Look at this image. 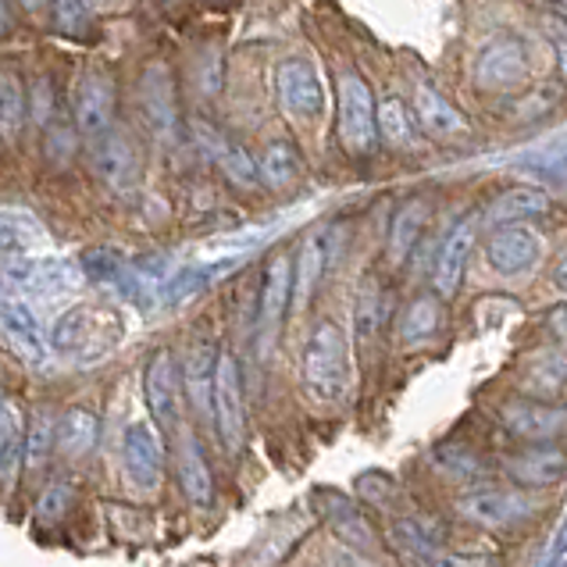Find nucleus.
<instances>
[{
  "label": "nucleus",
  "instance_id": "obj_44",
  "mask_svg": "<svg viewBox=\"0 0 567 567\" xmlns=\"http://www.w3.org/2000/svg\"><path fill=\"white\" fill-rule=\"evenodd\" d=\"M546 29H549V40H554L560 75H564V83H567V25H560L557 19H546Z\"/></svg>",
  "mask_w": 567,
  "mask_h": 567
},
{
  "label": "nucleus",
  "instance_id": "obj_32",
  "mask_svg": "<svg viewBox=\"0 0 567 567\" xmlns=\"http://www.w3.org/2000/svg\"><path fill=\"white\" fill-rule=\"evenodd\" d=\"M257 175H261L265 186H271V189L293 186L300 179V154L293 151V143H286V140L268 143L265 157L257 161Z\"/></svg>",
  "mask_w": 567,
  "mask_h": 567
},
{
  "label": "nucleus",
  "instance_id": "obj_46",
  "mask_svg": "<svg viewBox=\"0 0 567 567\" xmlns=\"http://www.w3.org/2000/svg\"><path fill=\"white\" fill-rule=\"evenodd\" d=\"M86 8H93V11H122L128 0H83Z\"/></svg>",
  "mask_w": 567,
  "mask_h": 567
},
{
  "label": "nucleus",
  "instance_id": "obj_8",
  "mask_svg": "<svg viewBox=\"0 0 567 567\" xmlns=\"http://www.w3.org/2000/svg\"><path fill=\"white\" fill-rule=\"evenodd\" d=\"M499 417H504V425L522 443H554L567 432V411L549 400H536V396L507 403V408L499 411Z\"/></svg>",
  "mask_w": 567,
  "mask_h": 567
},
{
  "label": "nucleus",
  "instance_id": "obj_23",
  "mask_svg": "<svg viewBox=\"0 0 567 567\" xmlns=\"http://www.w3.org/2000/svg\"><path fill=\"white\" fill-rule=\"evenodd\" d=\"M329 254H332L329 250V233H315V236L303 239V247L297 254V268H293V303L297 307L311 303L321 275H326Z\"/></svg>",
  "mask_w": 567,
  "mask_h": 567
},
{
  "label": "nucleus",
  "instance_id": "obj_20",
  "mask_svg": "<svg viewBox=\"0 0 567 567\" xmlns=\"http://www.w3.org/2000/svg\"><path fill=\"white\" fill-rule=\"evenodd\" d=\"M321 511H326V522L332 525V532L343 543L358 546V549H375L379 546L375 528H371V522L361 514V507L350 504L343 493H321Z\"/></svg>",
  "mask_w": 567,
  "mask_h": 567
},
{
  "label": "nucleus",
  "instance_id": "obj_9",
  "mask_svg": "<svg viewBox=\"0 0 567 567\" xmlns=\"http://www.w3.org/2000/svg\"><path fill=\"white\" fill-rule=\"evenodd\" d=\"M93 172L104 186L128 193L140 179V151L128 133L107 128L104 136H96L93 143Z\"/></svg>",
  "mask_w": 567,
  "mask_h": 567
},
{
  "label": "nucleus",
  "instance_id": "obj_47",
  "mask_svg": "<svg viewBox=\"0 0 567 567\" xmlns=\"http://www.w3.org/2000/svg\"><path fill=\"white\" fill-rule=\"evenodd\" d=\"M554 282H557V289H564V293H567V257H564V261L557 265V271H554Z\"/></svg>",
  "mask_w": 567,
  "mask_h": 567
},
{
  "label": "nucleus",
  "instance_id": "obj_3",
  "mask_svg": "<svg viewBox=\"0 0 567 567\" xmlns=\"http://www.w3.org/2000/svg\"><path fill=\"white\" fill-rule=\"evenodd\" d=\"M379 136L375 96L358 72L339 75V140L350 154H371Z\"/></svg>",
  "mask_w": 567,
  "mask_h": 567
},
{
  "label": "nucleus",
  "instance_id": "obj_13",
  "mask_svg": "<svg viewBox=\"0 0 567 567\" xmlns=\"http://www.w3.org/2000/svg\"><path fill=\"white\" fill-rule=\"evenodd\" d=\"M75 128L83 136H104L115 128V83L104 72H86L75 90Z\"/></svg>",
  "mask_w": 567,
  "mask_h": 567
},
{
  "label": "nucleus",
  "instance_id": "obj_28",
  "mask_svg": "<svg viewBox=\"0 0 567 567\" xmlns=\"http://www.w3.org/2000/svg\"><path fill=\"white\" fill-rule=\"evenodd\" d=\"M96 443V414L86 408H72L61 414V425H58V450L64 457H86Z\"/></svg>",
  "mask_w": 567,
  "mask_h": 567
},
{
  "label": "nucleus",
  "instance_id": "obj_1",
  "mask_svg": "<svg viewBox=\"0 0 567 567\" xmlns=\"http://www.w3.org/2000/svg\"><path fill=\"white\" fill-rule=\"evenodd\" d=\"M125 339V315L107 303H75L47 332V343L61 358L101 361Z\"/></svg>",
  "mask_w": 567,
  "mask_h": 567
},
{
  "label": "nucleus",
  "instance_id": "obj_18",
  "mask_svg": "<svg viewBox=\"0 0 567 567\" xmlns=\"http://www.w3.org/2000/svg\"><path fill=\"white\" fill-rule=\"evenodd\" d=\"M122 457H125V472L133 475L136 485H143V489L157 485L161 472H165V443H161L157 429L147 425V421H133L125 429Z\"/></svg>",
  "mask_w": 567,
  "mask_h": 567
},
{
  "label": "nucleus",
  "instance_id": "obj_14",
  "mask_svg": "<svg viewBox=\"0 0 567 567\" xmlns=\"http://www.w3.org/2000/svg\"><path fill=\"white\" fill-rule=\"evenodd\" d=\"M143 396L157 429H172L179 417V371H175L172 350H157L147 371H143Z\"/></svg>",
  "mask_w": 567,
  "mask_h": 567
},
{
  "label": "nucleus",
  "instance_id": "obj_17",
  "mask_svg": "<svg viewBox=\"0 0 567 567\" xmlns=\"http://www.w3.org/2000/svg\"><path fill=\"white\" fill-rule=\"evenodd\" d=\"M0 336L14 347V353H22L29 364H43L51 343H47V332L40 329L32 307L19 297H4L0 300Z\"/></svg>",
  "mask_w": 567,
  "mask_h": 567
},
{
  "label": "nucleus",
  "instance_id": "obj_10",
  "mask_svg": "<svg viewBox=\"0 0 567 567\" xmlns=\"http://www.w3.org/2000/svg\"><path fill=\"white\" fill-rule=\"evenodd\" d=\"M393 546L408 567H464L461 557H453L443 546L435 525L421 522V517H400L393 525Z\"/></svg>",
  "mask_w": 567,
  "mask_h": 567
},
{
  "label": "nucleus",
  "instance_id": "obj_31",
  "mask_svg": "<svg viewBox=\"0 0 567 567\" xmlns=\"http://www.w3.org/2000/svg\"><path fill=\"white\" fill-rule=\"evenodd\" d=\"M564 385H567V353H557V350L536 353L528 364V375H525V393L536 400H546Z\"/></svg>",
  "mask_w": 567,
  "mask_h": 567
},
{
  "label": "nucleus",
  "instance_id": "obj_21",
  "mask_svg": "<svg viewBox=\"0 0 567 567\" xmlns=\"http://www.w3.org/2000/svg\"><path fill=\"white\" fill-rule=\"evenodd\" d=\"M414 115H417V125L425 128V133L440 136V140L464 136L467 133V122H464L461 111L453 107L443 93H435L425 83L414 86Z\"/></svg>",
  "mask_w": 567,
  "mask_h": 567
},
{
  "label": "nucleus",
  "instance_id": "obj_48",
  "mask_svg": "<svg viewBox=\"0 0 567 567\" xmlns=\"http://www.w3.org/2000/svg\"><path fill=\"white\" fill-rule=\"evenodd\" d=\"M19 4H22L29 14H37V11H43V8H51V0H19Z\"/></svg>",
  "mask_w": 567,
  "mask_h": 567
},
{
  "label": "nucleus",
  "instance_id": "obj_37",
  "mask_svg": "<svg viewBox=\"0 0 567 567\" xmlns=\"http://www.w3.org/2000/svg\"><path fill=\"white\" fill-rule=\"evenodd\" d=\"M382 318H385V293L375 279H368L358 293V307H353V321H358V336L364 339H375V332L382 329Z\"/></svg>",
  "mask_w": 567,
  "mask_h": 567
},
{
  "label": "nucleus",
  "instance_id": "obj_50",
  "mask_svg": "<svg viewBox=\"0 0 567 567\" xmlns=\"http://www.w3.org/2000/svg\"><path fill=\"white\" fill-rule=\"evenodd\" d=\"M8 29V11H4V0H0V32Z\"/></svg>",
  "mask_w": 567,
  "mask_h": 567
},
{
  "label": "nucleus",
  "instance_id": "obj_4",
  "mask_svg": "<svg viewBox=\"0 0 567 567\" xmlns=\"http://www.w3.org/2000/svg\"><path fill=\"white\" fill-rule=\"evenodd\" d=\"M275 93H279V104L293 122L311 125L326 115V83H321L311 61L286 58L275 69Z\"/></svg>",
  "mask_w": 567,
  "mask_h": 567
},
{
  "label": "nucleus",
  "instance_id": "obj_25",
  "mask_svg": "<svg viewBox=\"0 0 567 567\" xmlns=\"http://www.w3.org/2000/svg\"><path fill=\"white\" fill-rule=\"evenodd\" d=\"M179 485H183V493L193 507H207L210 499H215V478H210V464L204 457V450L200 443L186 440L183 446V457H179Z\"/></svg>",
  "mask_w": 567,
  "mask_h": 567
},
{
  "label": "nucleus",
  "instance_id": "obj_27",
  "mask_svg": "<svg viewBox=\"0 0 567 567\" xmlns=\"http://www.w3.org/2000/svg\"><path fill=\"white\" fill-rule=\"evenodd\" d=\"M429 221V207L425 200H408L396 215H393V225H389V261L393 265H403L408 261V254L414 250V243L421 236Z\"/></svg>",
  "mask_w": 567,
  "mask_h": 567
},
{
  "label": "nucleus",
  "instance_id": "obj_11",
  "mask_svg": "<svg viewBox=\"0 0 567 567\" xmlns=\"http://www.w3.org/2000/svg\"><path fill=\"white\" fill-rule=\"evenodd\" d=\"M525 72H528V58H525V43L517 37H496L475 58V83L482 90H511L522 83Z\"/></svg>",
  "mask_w": 567,
  "mask_h": 567
},
{
  "label": "nucleus",
  "instance_id": "obj_29",
  "mask_svg": "<svg viewBox=\"0 0 567 567\" xmlns=\"http://www.w3.org/2000/svg\"><path fill=\"white\" fill-rule=\"evenodd\" d=\"M47 239V229L29 215L22 207H4L0 210V250H11V254H22L40 247Z\"/></svg>",
  "mask_w": 567,
  "mask_h": 567
},
{
  "label": "nucleus",
  "instance_id": "obj_38",
  "mask_svg": "<svg viewBox=\"0 0 567 567\" xmlns=\"http://www.w3.org/2000/svg\"><path fill=\"white\" fill-rule=\"evenodd\" d=\"M54 446H58V440H54V417L47 414V411H40L37 421H32L29 432H25V450H22L25 467H32V472L43 467Z\"/></svg>",
  "mask_w": 567,
  "mask_h": 567
},
{
  "label": "nucleus",
  "instance_id": "obj_51",
  "mask_svg": "<svg viewBox=\"0 0 567 567\" xmlns=\"http://www.w3.org/2000/svg\"><path fill=\"white\" fill-rule=\"evenodd\" d=\"M546 567H567V549H564V554H560V557H557L554 564H546Z\"/></svg>",
  "mask_w": 567,
  "mask_h": 567
},
{
  "label": "nucleus",
  "instance_id": "obj_41",
  "mask_svg": "<svg viewBox=\"0 0 567 567\" xmlns=\"http://www.w3.org/2000/svg\"><path fill=\"white\" fill-rule=\"evenodd\" d=\"M51 8H54V22L61 32H83L86 22H90V8L83 4V0H51Z\"/></svg>",
  "mask_w": 567,
  "mask_h": 567
},
{
  "label": "nucleus",
  "instance_id": "obj_36",
  "mask_svg": "<svg viewBox=\"0 0 567 567\" xmlns=\"http://www.w3.org/2000/svg\"><path fill=\"white\" fill-rule=\"evenodd\" d=\"M375 125H379V136L389 143V147H408L411 136H414L408 107H403L396 96H385V101L375 107Z\"/></svg>",
  "mask_w": 567,
  "mask_h": 567
},
{
  "label": "nucleus",
  "instance_id": "obj_2",
  "mask_svg": "<svg viewBox=\"0 0 567 567\" xmlns=\"http://www.w3.org/2000/svg\"><path fill=\"white\" fill-rule=\"evenodd\" d=\"M300 375L307 393L321 403H339L350 389V350L347 336L336 321H318L315 332L307 336Z\"/></svg>",
  "mask_w": 567,
  "mask_h": 567
},
{
  "label": "nucleus",
  "instance_id": "obj_43",
  "mask_svg": "<svg viewBox=\"0 0 567 567\" xmlns=\"http://www.w3.org/2000/svg\"><path fill=\"white\" fill-rule=\"evenodd\" d=\"M72 147H75V136L64 133V125H54L51 136H47V154H51L54 161H69Z\"/></svg>",
  "mask_w": 567,
  "mask_h": 567
},
{
  "label": "nucleus",
  "instance_id": "obj_42",
  "mask_svg": "<svg viewBox=\"0 0 567 567\" xmlns=\"http://www.w3.org/2000/svg\"><path fill=\"white\" fill-rule=\"evenodd\" d=\"M51 104H54L51 79H40V83L32 86V118H37V125H47V118H51Z\"/></svg>",
  "mask_w": 567,
  "mask_h": 567
},
{
  "label": "nucleus",
  "instance_id": "obj_15",
  "mask_svg": "<svg viewBox=\"0 0 567 567\" xmlns=\"http://www.w3.org/2000/svg\"><path fill=\"white\" fill-rule=\"evenodd\" d=\"M475 233H478V221L467 215L453 225L450 236L443 239L440 257H435V268H432V286L443 300H450L464 282V268H467V257H472V247H475Z\"/></svg>",
  "mask_w": 567,
  "mask_h": 567
},
{
  "label": "nucleus",
  "instance_id": "obj_6",
  "mask_svg": "<svg viewBox=\"0 0 567 567\" xmlns=\"http://www.w3.org/2000/svg\"><path fill=\"white\" fill-rule=\"evenodd\" d=\"M140 111L143 122H147L151 136L168 143L179 133V107H175V83L172 72L161 61L147 64L140 75Z\"/></svg>",
  "mask_w": 567,
  "mask_h": 567
},
{
  "label": "nucleus",
  "instance_id": "obj_30",
  "mask_svg": "<svg viewBox=\"0 0 567 567\" xmlns=\"http://www.w3.org/2000/svg\"><path fill=\"white\" fill-rule=\"evenodd\" d=\"M25 450V425H22V411L0 393V478H11L19 457Z\"/></svg>",
  "mask_w": 567,
  "mask_h": 567
},
{
  "label": "nucleus",
  "instance_id": "obj_45",
  "mask_svg": "<svg viewBox=\"0 0 567 567\" xmlns=\"http://www.w3.org/2000/svg\"><path fill=\"white\" fill-rule=\"evenodd\" d=\"M546 329L554 332L560 343H567V303H560V307H554V311L546 315Z\"/></svg>",
  "mask_w": 567,
  "mask_h": 567
},
{
  "label": "nucleus",
  "instance_id": "obj_49",
  "mask_svg": "<svg viewBox=\"0 0 567 567\" xmlns=\"http://www.w3.org/2000/svg\"><path fill=\"white\" fill-rule=\"evenodd\" d=\"M549 8H557V14L567 22V0H549Z\"/></svg>",
  "mask_w": 567,
  "mask_h": 567
},
{
  "label": "nucleus",
  "instance_id": "obj_39",
  "mask_svg": "<svg viewBox=\"0 0 567 567\" xmlns=\"http://www.w3.org/2000/svg\"><path fill=\"white\" fill-rule=\"evenodd\" d=\"M83 275H86V279H93V282H101V286H118V289L128 279H136V275L122 265V257L111 254V250H93V254H86Z\"/></svg>",
  "mask_w": 567,
  "mask_h": 567
},
{
  "label": "nucleus",
  "instance_id": "obj_22",
  "mask_svg": "<svg viewBox=\"0 0 567 567\" xmlns=\"http://www.w3.org/2000/svg\"><path fill=\"white\" fill-rule=\"evenodd\" d=\"M218 353L210 343H193L186 350V361H183V389L189 403L197 408L204 417L210 411V393H215V368H218Z\"/></svg>",
  "mask_w": 567,
  "mask_h": 567
},
{
  "label": "nucleus",
  "instance_id": "obj_33",
  "mask_svg": "<svg viewBox=\"0 0 567 567\" xmlns=\"http://www.w3.org/2000/svg\"><path fill=\"white\" fill-rule=\"evenodd\" d=\"M443 326V307L435 297H417L400 318V339L403 343H425Z\"/></svg>",
  "mask_w": 567,
  "mask_h": 567
},
{
  "label": "nucleus",
  "instance_id": "obj_40",
  "mask_svg": "<svg viewBox=\"0 0 567 567\" xmlns=\"http://www.w3.org/2000/svg\"><path fill=\"white\" fill-rule=\"evenodd\" d=\"M215 161L221 165V172L229 175L236 186H243V189L257 186V179H261V175H257V161L247 151H243V147H233V143H225Z\"/></svg>",
  "mask_w": 567,
  "mask_h": 567
},
{
  "label": "nucleus",
  "instance_id": "obj_5",
  "mask_svg": "<svg viewBox=\"0 0 567 567\" xmlns=\"http://www.w3.org/2000/svg\"><path fill=\"white\" fill-rule=\"evenodd\" d=\"M210 414H215V425H218L225 453H239L243 450V435H247V408H243L239 364H236L233 353H225V350L218 353V368H215Z\"/></svg>",
  "mask_w": 567,
  "mask_h": 567
},
{
  "label": "nucleus",
  "instance_id": "obj_26",
  "mask_svg": "<svg viewBox=\"0 0 567 567\" xmlns=\"http://www.w3.org/2000/svg\"><path fill=\"white\" fill-rule=\"evenodd\" d=\"M236 261H210V265H189V268H179L172 271L165 282H161V300H165L168 307L175 303H186L200 293V289H207L210 282L218 279L221 271H229Z\"/></svg>",
  "mask_w": 567,
  "mask_h": 567
},
{
  "label": "nucleus",
  "instance_id": "obj_7",
  "mask_svg": "<svg viewBox=\"0 0 567 567\" xmlns=\"http://www.w3.org/2000/svg\"><path fill=\"white\" fill-rule=\"evenodd\" d=\"M457 514L475 528L504 532V528H514L517 522H525L532 514V504L511 489H475L457 499Z\"/></svg>",
  "mask_w": 567,
  "mask_h": 567
},
{
  "label": "nucleus",
  "instance_id": "obj_16",
  "mask_svg": "<svg viewBox=\"0 0 567 567\" xmlns=\"http://www.w3.org/2000/svg\"><path fill=\"white\" fill-rule=\"evenodd\" d=\"M539 254L543 243L525 225H504V229H496L493 239L485 243V261H489L496 275H522L528 268H536Z\"/></svg>",
  "mask_w": 567,
  "mask_h": 567
},
{
  "label": "nucleus",
  "instance_id": "obj_24",
  "mask_svg": "<svg viewBox=\"0 0 567 567\" xmlns=\"http://www.w3.org/2000/svg\"><path fill=\"white\" fill-rule=\"evenodd\" d=\"M546 210H549V197L539 186H514L507 193H499V197L489 204L485 218L504 229V225H522L528 218H539Z\"/></svg>",
  "mask_w": 567,
  "mask_h": 567
},
{
  "label": "nucleus",
  "instance_id": "obj_35",
  "mask_svg": "<svg viewBox=\"0 0 567 567\" xmlns=\"http://www.w3.org/2000/svg\"><path fill=\"white\" fill-rule=\"evenodd\" d=\"M432 464H435V472H440V475H450V478H457V482H475V478L485 475V467H482V461L475 457V453L457 446V443L435 446Z\"/></svg>",
  "mask_w": 567,
  "mask_h": 567
},
{
  "label": "nucleus",
  "instance_id": "obj_34",
  "mask_svg": "<svg viewBox=\"0 0 567 567\" xmlns=\"http://www.w3.org/2000/svg\"><path fill=\"white\" fill-rule=\"evenodd\" d=\"M25 122V93L19 75L0 69V140H19Z\"/></svg>",
  "mask_w": 567,
  "mask_h": 567
},
{
  "label": "nucleus",
  "instance_id": "obj_19",
  "mask_svg": "<svg viewBox=\"0 0 567 567\" xmlns=\"http://www.w3.org/2000/svg\"><path fill=\"white\" fill-rule=\"evenodd\" d=\"M507 475L525 489H546V485L567 478V453L554 443L525 446L522 453L507 457Z\"/></svg>",
  "mask_w": 567,
  "mask_h": 567
},
{
  "label": "nucleus",
  "instance_id": "obj_12",
  "mask_svg": "<svg viewBox=\"0 0 567 567\" xmlns=\"http://www.w3.org/2000/svg\"><path fill=\"white\" fill-rule=\"evenodd\" d=\"M289 297H293V261L286 254H275L265 268L261 282V303H257V332H261V347L268 350L279 336V326L286 318Z\"/></svg>",
  "mask_w": 567,
  "mask_h": 567
}]
</instances>
